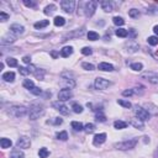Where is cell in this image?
<instances>
[{"instance_id": "24", "label": "cell", "mask_w": 158, "mask_h": 158, "mask_svg": "<svg viewBox=\"0 0 158 158\" xmlns=\"http://www.w3.org/2000/svg\"><path fill=\"white\" fill-rule=\"evenodd\" d=\"M0 146H1V148L6 149V148H10L12 146V142H11L10 138H1L0 139Z\"/></svg>"}, {"instance_id": "7", "label": "cell", "mask_w": 158, "mask_h": 158, "mask_svg": "<svg viewBox=\"0 0 158 158\" xmlns=\"http://www.w3.org/2000/svg\"><path fill=\"white\" fill-rule=\"evenodd\" d=\"M141 79H144L151 84H158V74L154 72H151V70L143 72L141 74Z\"/></svg>"}, {"instance_id": "29", "label": "cell", "mask_w": 158, "mask_h": 158, "mask_svg": "<svg viewBox=\"0 0 158 158\" xmlns=\"http://www.w3.org/2000/svg\"><path fill=\"white\" fill-rule=\"evenodd\" d=\"M53 23H54L57 27H59V26H63V25L65 23V20H64V17H62V16H56L54 20H53Z\"/></svg>"}, {"instance_id": "54", "label": "cell", "mask_w": 158, "mask_h": 158, "mask_svg": "<svg viewBox=\"0 0 158 158\" xmlns=\"http://www.w3.org/2000/svg\"><path fill=\"white\" fill-rule=\"evenodd\" d=\"M122 95H123V96H132V95H133V91H132V89L123 90V91H122Z\"/></svg>"}, {"instance_id": "17", "label": "cell", "mask_w": 158, "mask_h": 158, "mask_svg": "<svg viewBox=\"0 0 158 158\" xmlns=\"http://www.w3.org/2000/svg\"><path fill=\"white\" fill-rule=\"evenodd\" d=\"M105 141H106V133H98V135H95L94 138H93L94 146H101Z\"/></svg>"}, {"instance_id": "56", "label": "cell", "mask_w": 158, "mask_h": 158, "mask_svg": "<svg viewBox=\"0 0 158 158\" xmlns=\"http://www.w3.org/2000/svg\"><path fill=\"white\" fill-rule=\"evenodd\" d=\"M63 122V120L62 118H59V117H56V120H54V125H60Z\"/></svg>"}, {"instance_id": "20", "label": "cell", "mask_w": 158, "mask_h": 158, "mask_svg": "<svg viewBox=\"0 0 158 158\" xmlns=\"http://www.w3.org/2000/svg\"><path fill=\"white\" fill-rule=\"evenodd\" d=\"M98 69L102 70V72H112L114 70V65L110 64V63H106V62H101V63H99Z\"/></svg>"}, {"instance_id": "19", "label": "cell", "mask_w": 158, "mask_h": 158, "mask_svg": "<svg viewBox=\"0 0 158 158\" xmlns=\"http://www.w3.org/2000/svg\"><path fill=\"white\" fill-rule=\"evenodd\" d=\"M16 41V36L15 35H10V33H7V35H5V36H2V38H1V44H7V43H14Z\"/></svg>"}, {"instance_id": "13", "label": "cell", "mask_w": 158, "mask_h": 158, "mask_svg": "<svg viewBox=\"0 0 158 158\" xmlns=\"http://www.w3.org/2000/svg\"><path fill=\"white\" fill-rule=\"evenodd\" d=\"M143 109L149 114V116H158V106L152 102H146L143 105Z\"/></svg>"}, {"instance_id": "8", "label": "cell", "mask_w": 158, "mask_h": 158, "mask_svg": "<svg viewBox=\"0 0 158 158\" xmlns=\"http://www.w3.org/2000/svg\"><path fill=\"white\" fill-rule=\"evenodd\" d=\"M52 106L59 112V114H62V115H64V116H67V115H69V109H68V106L63 102V101H53L52 102Z\"/></svg>"}, {"instance_id": "49", "label": "cell", "mask_w": 158, "mask_h": 158, "mask_svg": "<svg viewBox=\"0 0 158 158\" xmlns=\"http://www.w3.org/2000/svg\"><path fill=\"white\" fill-rule=\"evenodd\" d=\"M28 91L32 93L33 95H41V94H42V90H41L38 86H33V88H32L31 90H28Z\"/></svg>"}, {"instance_id": "5", "label": "cell", "mask_w": 158, "mask_h": 158, "mask_svg": "<svg viewBox=\"0 0 158 158\" xmlns=\"http://www.w3.org/2000/svg\"><path fill=\"white\" fill-rule=\"evenodd\" d=\"M133 112H135L136 117L139 118L141 121H148L149 117H151L149 114L143 109V106H138V105H136L135 109H133Z\"/></svg>"}, {"instance_id": "53", "label": "cell", "mask_w": 158, "mask_h": 158, "mask_svg": "<svg viewBox=\"0 0 158 158\" xmlns=\"http://www.w3.org/2000/svg\"><path fill=\"white\" fill-rule=\"evenodd\" d=\"M136 35H137V33H136V31H135L133 28H130V30H128V37H130L131 40H133V38L136 37Z\"/></svg>"}, {"instance_id": "38", "label": "cell", "mask_w": 158, "mask_h": 158, "mask_svg": "<svg viewBox=\"0 0 158 158\" xmlns=\"http://www.w3.org/2000/svg\"><path fill=\"white\" fill-rule=\"evenodd\" d=\"M84 131H85L86 133H93V132L95 131V125H94V123H86V125L84 126Z\"/></svg>"}, {"instance_id": "25", "label": "cell", "mask_w": 158, "mask_h": 158, "mask_svg": "<svg viewBox=\"0 0 158 158\" xmlns=\"http://www.w3.org/2000/svg\"><path fill=\"white\" fill-rule=\"evenodd\" d=\"M114 127H115L116 130H122V128H126V127H127V122L121 121V120H116V121L114 122Z\"/></svg>"}, {"instance_id": "45", "label": "cell", "mask_w": 158, "mask_h": 158, "mask_svg": "<svg viewBox=\"0 0 158 158\" xmlns=\"http://www.w3.org/2000/svg\"><path fill=\"white\" fill-rule=\"evenodd\" d=\"M147 41L151 46H157L158 44V37L157 36H151V37L147 38Z\"/></svg>"}, {"instance_id": "10", "label": "cell", "mask_w": 158, "mask_h": 158, "mask_svg": "<svg viewBox=\"0 0 158 158\" xmlns=\"http://www.w3.org/2000/svg\"><path fill=\"white\" fill-rule=\"evenodd\" d=\"M73 98V93L70 91V89H62V90H59V93H58V100L59 101H67V100H70Z\"/></svg>"}, {"instance_id": "39", "label": "cell", "mask_w": 158, "mask_h": 158, "mask_svg": "<svg viewBox=\"0 0 158 158\" xmlns=\"http://www.w3.org/2000/svg\"><path fill=\"white\" fill-rule=\"evenodd\" d=\"M56 9H57V7H56V5L51 4V5H48V6H46V7H44V11H43V12H44L46 15H51Z\"/></svg>"}, {"instance_id": "21", "label": "cell", "mask_w": 158, "mask_h": 158, "mask_svg": "<svg viewBox=\"0 0 158 158\" xmlns=\"http://www.w3.org/2000/svg\"><path fill=\"white\" fill-rule=\"evenodd\" d=\"M100 5H101V9H102L105 12H111V11L114 10V5H112V2H111V1H109V0L101 1V2H100Z\"/></svg>"}, {"instance_id": "6", "label": "cell", "mask_w": 158, "mask_h": 158, "mask_svg": "<svg viewBox=\"0 0 158 158\" xmlns=\"http://www.w3.org/2000/svg\"><path fill=\"white\" fill-rule=\"evenodd\" d=\"M111 84H112V83H111L110 80H107V79H105V78H100V77H98V78L95 79V81H94V86H95V89H98V90H105V89H107Z\"/></svg>"}, {"instance_id": "18", "label": "cell", "mask_w": 158, "mask_h": 158, "mask_svg": "<svg viewBox=\"0 0 158 158\" xmlns=\"http://www.w3.org/2000/svg\"><path fill=\"white\" fill-rule=\"evenodd\" d=\"M130 125H132L135 128H138V130H143V128H144L143 121H141V120L137 118V117H132V118L130 120Z\"/></svg>"}, {"instance_id": "40", "label": "cell", "mask_w": 158, "mask_h": 158, "mask_svg": "<svg viewBox=\"0 0 158 158\" xmlns=\"http://www.w3.org/2000/svg\"><path fill=\"white\" fill-rule=\"evenodd\" d=\"M112 22H114L116 26H122V25L125 23V20H123L122 17H120V16H115V17L112 19Z\"/></svg>"}, {"instance_id": "26", "label": "cell", "mask_w": 158, "mask_h": 158, "mask_svg": "<svg viewBox=\"0 0 158 158\" xmlns=\"http://www.w3.org/2000/svg\"><path fill=\"white\" fill-rule=\"evenodd\" d=\"M9 158H25V154L23 152H21L20 149H14L11 153H10V157Z\"/></svg>"}, {"instance_id": "48", "label": "cell", "mask_w": 158, "mask_h": 158, "mask_svg": "<svg viewBox=\"0 0 158 158\" xmlns=\"http://www.w3.org/2000/svg\"><path fill=\"white\" fill-rule=\"evenodd\" d=\"M81 53H83L84 56H90V54L93 53V49H91L90 47H83V48H81Z\"/></svg>"}, {"instance_id": "44", "label": "cell", "mask_w": 158, "mask_h": 158, "mask_svg": "<svg viewBox=\"0 0 158 158\" xmlns=\"http://www.w3.org/2000/svg\"><path fill=\"white\" fill-rule=\"evenodd\" d=\"M72 109H73V111H74L75 114H81V112H83V106L79 105V104H73V105H72Z\"/></svg>"}, {"instance_id": "31", "label": "cell", "mask_w": 158, "mask_h": 158, "mask_svg": "<svg viewBox=\"0 0 158 158\" xmlns=\"http://www.w3.org/2000/svg\"><path fill=\"white\" fill-rule=\"evenodd\" d=\"M22 85H23L27 90H31L33 86H36V85H35V83H33L31 79H25V80H23V83H22Z\"/></svg>"}, {"instance_id": "50", "label": "cell", "mask_w": 158, "mask_h": 158, "mask_svg": "<svg viewBox=\"0 0 158 158\" xmlns=\"http://www.w3.org/2000/svg\"><path fill=\"white\" fill-rule=\"evenodd\" d=\"M23 5L27 6V7H35V6H36V1H32V0H23Z\"/></svg>"}, {"instance_id": "52", "label": "cell", "mask_w": 158, "mask_h": 158, "mask_svg": "<svg viewBox=\"0 0 158 158\" xmlns=\"http://www.w3.org/2000/svg\"><path fill=\"white\" fill-rule=\"evenodd\" d=\"M9 17H10V16H9L6 12H4V11L0 12V21L4 22V21H6V20H9Z\"/></svg>"}, {"instance_id": "14", "label": "cell", "mask_w": 158, "mask_h": 158, "mask_svg": "<svg viewBox=\"0 0 158 158\" xmlns=\"http://www.w3.org/2000/svg\"><path fill=\"white\" fill-rule=\"evenodd\" d=\"M85 33V30L84 28H79V30H75L73 32H68L67 35L63 36V40L62 41H67L68 38H75V37H81Z\"/></svg>"}, {"instance_id": "57", "label": "cell", "mask_w": 158, "mask_h": 158, "mask_svg": "<svg viewBox=\"0 0 158 158\" xmlns=\"http://www.w3.org/2000/svg\"><path fill=\"white\" fill-rule=\"evenodd\" d=\"M153 31H154V33H156L157 37H158V25H156V26L153 27Z\"/></svg>"}, {"instance_id": "51", "label": "cell", "mask_w": 158, "mask_h": 158, "mask_svg": "<svg viewBox=\"0 0 158 158\" xmlns=\"http://www.w3.org/2000/svg\"><path fill=\"white\" fill-rule=\"evenodd\" d=\"M19 72H20L21 75H28L30 74V70L25 67H19Z\"/></svg>"}, {"instance_id": "22", "label": "cell", "mask_w": 158, "mask_h": 158, "mask_svg": "<svg viewBox=\"0 0 158 158\" xmlns=\"http://www.w3.org/2000/svg\"><path fill=\"white\" fill-rule=\"evenodd\" d=\"M72 54H73V47H70V46H65L60 49V56L64 57V58H67Z\"/></svg>"}, {"instance_id": "58", "label": "cell", "mask_w": 158, "mask_h": 158, "mask_svg": "<svg viewBox=\"0 0 158 158\" xmlns=\"http://www.w3.org/2000/svg\"><path fill=\"white\" fill-rule=\"evenodd\" d=\"M51 54H52V57H53V58H56V57L58 56V53H57V52H54V51H53V52H52Z\"/></svg>"}, {"instance_id": "11", "label": "cell", "mask_w": 158, "mask_h": 158, "mask_svg": "<svg viewBox=\"0 0 158 158\" xmlns=\"http://www.w3.org/2000/svg\"><path fill=\"white\" fill-rule=\"evenodd\" d=\"M138 48H139V46L135 40H130V41H127L125 43V49L128 53H136L138 51Z\"/></svg>"}, {"instance_id": "3", "label": "cell", "mask_w": 158, "mask_h": 158, "mask_svg": "<svg viewBox=\"0 0 158 158\" xmlns=\"http://www.w3.org/2000/svg\"><path fill=\"white\" fill-rule=\"evenodd\" d=\"M137 143H138V138H131V139H126V141L115 143L114 147L116 149H120V151H128V149L135 148Z\"/></svg>"}, {"instance_id": "2", "label": "cell", "mask_w": 158, "mask_h": 158, "mask_svg": "<svg viewBox=\"0 0 158 158\" xmlns=\"http://www.w3.org/2000/svg\"><path fill=\"white\" fill-rule=\"evenodd\" d=\"M7 114L12 117L20 118V117H23V116L28 115V109L26 106H22V105H14V106L9 107Z\"/></svg>"}, {"instance_id": "23", "label": "cell", "mask_w": 158, "mask_h": 158, "mask_svg": "<svg viewBox=\"0 0 158 158\" xmlns=\"http://www.w3.org/2000/svg\"><path fill=\"white\" fill-rule=\"evenodd\" d=\"M5 81H7V83H11V81H14L15 80V73L14 72H5L4 74H2V77H1Z\"/></svg>"}, {"instance_id": "46", "label": "cell", "mask_w": 158, "mask_h": 158, "mask_svg": "<svg viewBox=\"0 0 158 158\" xmlns=\"http://www.w3.org/2000/svg\"><path fill=\"white\" fill-rule=\"evenodd\" d=\"M33 74L36 75V78H37L38 80H42V79H43V75H44V70H43V69H36V72H35Z\"/></svg>"}, {"instance_id": "43", "label": "cell", "mask_w": 158, "mask_h": 158, "mask_svg": "<svg viewBox=\"0 0 158 158\" xmlns=\"http://www.w3.org/2000/svg\"><path fill=\"white\" fill-rule=\"evenodd\" d=\"M6 64H7L9 67H17V60H16L15 58L9 57V58H6Z\"/></svg>"}, {"instance_id": "27", "label": "cell", "mask_w": 158, "mask_h": 158, "mask_svg": "<svg viewBox=\"0 0 158 158\" xmlns=\"http://www.w3.org/2000/svg\"><path fill=\"white\" fill-rule=\"evenodd\" d=\"M49 25V21L48 20H41V21H37L35 23V28H43V27H47Z\"/></svg>"}, {"instance_id": "37", "label": "cell", "mask_w": 158, "mask_h": 158, "mask_svg": "<svg viewBox=\"0 0 158 158\" xmlns=\"http://www.w3.org/2000/svg\"><path fill=\"white\" fill-rule=\"evenodd\" d=\"M88 38L90 41H96V40H99V33L95 32V31H89L88 32Z\"/></svg>"}, {"instance_id": "55", "label": "cell", "mask_w": 158, "mask_h": 158, "mask_svg": "<svg viewBox=\"0 0 158 158\" xmlns=\"http://www.w3.org/2000/svg\"><path fill=\"white\" fill-rule=\"evenodd\" d=\"M22 62L26 63V64H30V63H31V57H30V56H25V57L22 58Z\"/></svg>"}, {"instance_id": "35", "label": "cell", "mask_w": 158, "mask_h": 158, "mask_svg": "<svg viewBox=\"0 0 158 158\" xmlns=\"http://www.w3.org/2000/svg\"><path fill=\"white\" fill-rule=\"evenodd\" d=\"M132 91H133V95H142L144 93V88L142 85L135 86V88H132Z\"/></svg>"}, {"instance_id": "9", "label": "cell", "mask_w": 158, "mask_h": 158, "mask_svg": "<svg viewBox=\"0 0 158 158\" xmlns=\"http://www.w3.org/2000/svg\"><path fill=\"white\" fill-rule=\"evenodd\" d=\"M60 7L64 12L67 14H72L74 11V7H75V1L73 0H63L60 1Z\"/></svg>"}, {"instance_id": "33", "label": "cell", "mask_w": 158, "mask_h": 158, "mask_svg": "<svg viewBox=\"0 0 158 158\" xmlns=\"http://www.w3.org/2000/svg\"><path fill=\"white\" fill-rule=\"evenodd\" d=\"M38 156H40V158H47V157L49 156V151H48L46 147H42V148H40V151H38Z\"/></svg>"}, {"instance_id": "47", "label": "cell", "mask_w": 158, "mask_h": 158, "mask_svg": "<svg viewBox=\"0 0 158 158\" xmlns=\"http://www.w3.org/2000/svg\"><path fill=\"white\" fill-rule=\"evenodd\" d=\"M81 67H83L85 70H94V69H95V67H94L91 63H86V62L81 63Z\"/></svg>"}, {"instance_id": "59", "label": "cell", "mask_w": 158, "mask_h": 158, "mask_svg": "<svg viewBox=\"0 0 158 158\" xmlns=\"http://www.w3.org/2000/svg\"><path fill=\"white\" fill-rule=\"evenodd\" d=\"M154 157H156V158H158V148H157V149H156V152H154Z\"/></svg>"}, {"instance_id": "4", "label": "cell", "mask_w": 158, "mask_h": 158, "mask_svg": "<svg viewBox=\"0 0 158 158\" xmlns=\"http://www.w3.org/2000/svg\"><path fill=\"white\" fill-rule=\"evenodd\" d=\"M96 6H98V2H96V1H93V0L84 2V7H83V10H84L85 16H86V17L93 16L94 12H95V10H96Z\"/></svg>"}, {"instance_id": "28", "label": "cell", "mask_w": 158, "mask_h": 158, "mask_svg": "<svg viewBox=\"0 0 158 158\" xmlns=\"http://www.w3.org/2000/svg\"><path fill=\"white\" fill-rule=\"evenodd\" d=\"M70 125H72V128H73L74 131H83V130H84L83 123L79 122V121H73Z\"/></svg>"}, {"instance_id": "34", "label": "cell", "mask_w": 158, "mask_h": 158, "mask_svg": "<svg viewBox=\"0 0 158 158\" xmlns=\"http://www.w3.org/2000/svg\"><path fill=\"white\" fill-rule=\"evenodd\" d=\"M115 33H116V36H118V37H127V36H128V31L125 30V28H117V30L115 31Z\"/></svg>"}, {"instance_id": "32", "label": "cell", "mask_w": 158, "mask_h": 158, "mask_svg": "<svg viewBox=\"0 0 158 158\" xmlns=\"http://www.w3.org/2000/svg\"><path fill=\"white\" fill-rule=\"evenodd\" d=\"M95 118H96V121H100V122H104V121H106V116L104 115L102 110H99V111H96Z\"/></svg>"}, {"instance_id": "16", "label": "cell", "mask_w": 158, "mask_h": 158, "mask_svg": "<svg viewBox=\"0 0 158 158\" xmlns=\"http://www.w3.org/2000/svg\"><path fill=\"white\" fill-rule=\"evenodd\" d=\"M60 84L64 86V89H72V88H74V86H75V81H74V79L65 78V77H62Z\"/></svg>"}, {"instance_id": "30", "label": "cell", "mask_w": 158, "mask_h": 158, "mask_svg": "<svg viewBox=\"0 0 158 158\" xmlns=\"http://www.w3.org/2000/svg\"><path fill=\"white\" fill-rule=\"evenodd\" d=\"M130 68H131L132 70H135V72H141V70L143 69V64H142V63H139V62H136V63H131Z\"/></svg>"}, {"instance_id": "15", "label": "cell", "mask_w": 158, "mask_h": 158, "mask_svg": "<svg viewBox=\"0 0 158 158\" xmlns=\"http://www.w3.org/2000/svg\"><path fill=\"white\" fill-rule=\"evenodd\" d=\"M10 32L14 35H22L25 32V27L22 25H19V23H12L10 26Z\"/></svg>"}, {"instance_id": "1", "label": "cell", "mask_w": 158, "mask_h": 158, "mask_svg": "<svg viewBox=\"0 0 158 158\" xmlns=\"http://www.w3.org/2000/svg\"><path fill=\"white\" fill-rule=\"evenodd\" d=\"M44 114V107L40 102H33L31 104L28 109V118L30 120H37Z\"/></svg>"}, {"instance_id": "36", "label": "cell", "mask_w": 158, "mask_h": 158, "mask_svg": "<svg viewBox=\"0 0 158 158\" xmlns=\"http://www.w3.org/2000/svg\"><path fill=\"white\" fill-rule=\"evenodd\" d=\"M117 104L121 105V106H123V107H126V109H131V107H132V104H131L128 100H122V99H120V100H117Z\"/></svg>"}, {"instance_id": "41", "label": "cell", "mask_w": 158, "mask_h": 158, "mask_svg": "<svg viewBox=\"0 0 158 158\" xmlns=\"http://www.w3.org/2000/svg\"><path fill=\"white\" fill-rule=\"evenodd\" d=\"M57 138L60 139V141H67V139H68V133H67V131H60V132H58V133H57Z\"/></svg>"}, {"instance_id": "42", "label": "cell", "mask_w": 158, "mask_h": 158, "mask_svg": "<svg viewBox=\"0 0 158 158\" xmlns=\"http://www.w3.org/2000/svg\"><path fill=\"white\" fill-rule=\"evenodd\" d=\"M139 15H141V14H139V11H138L137 9H131V10L128 11V16L132 17V19H137Z\"/></svg>"}, {"instance_id": "12", "label": "cell", "mask_w": 158, "mask_h": 158, "mask_svg": "<svg viewBox=\"0 0 158 158\" xmlns=\"http://www.w3.org/2000/svg\"><path fill=\"white\" fill-rule=\"evenodd\" d=\"M16 146H17L19 148L27 149V148H30V146H31V141H30V138H28L27 136H21V137L17 139Z\"/></svg>"}]
</instances>
